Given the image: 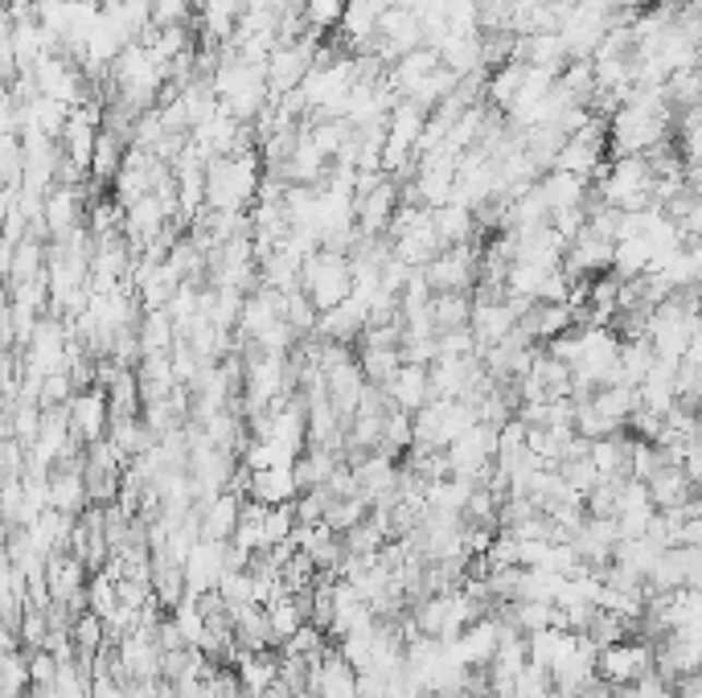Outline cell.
Segmentation results:
<instances>
[{
	"instance_id": "obj_22",
	"label": "cell",
	"mask_w": 702,
	"mask_h": 698,
	"mask_svg": "<svg viewBox=\"0 0 702 698\" xmlns=\"http://www.w3.org/2000/svg\"><path fill=\"white\" fill-rule=\"evenodd\" d=\"M169 620H172V629H177V637H181L189 649H202L210 662H214V641H210L206 616H202V608H198L193 600H181V604H172Z\"/></svg>"
},
{
	"instance_id": "obj_35",
	"label": "cell",
	"mask_w": 702,
	"mask_h": 698,
	"mask_svg": "<svg viewBox=\"0 0 702 698\" xmlns=\"http://www.w3.org/2000/svg\"><path fill=\"white\" fill-rule=\"evenodd\" d=\"M366 513H370V506H366V497H358V494H354V497H329L325 518H321V522H325V527L333 530V534H345V530L358 527Z\"/></svg>"
},
{
	"instance_id": "obj_31",
	"label": "cell",
	"mask_w": 702,
	"mask_h": 698,
	"mask_svg": "<svg viewBox=\"0 0 702 698\" xmlns=\"http://www.w3.org/2000/svg\"><path fill=\"white\" fill-rule=\"evenodd\" d=\"M407 448H412V415H407V411H398V407H391L386 415H382V431H378L374 452L398 460Z\"/></svg>"
},
{
	"instance_id": "obj_6",
	"label": "cell",
	"mask_w": 702,
	"mask_h": 698,
	"mask_svg": "<svg viewBox=\"0 0 702 698\" xmlns=\"http://www.w3.org/2000/svg\"><path fill=\"white\" fill-rule=\"evenodd\" d=\"M226 571V543L214 539H198L189 546L186 563H181V579H186V600H198L218 588V579Z\"/></svg>"
},
{
	"instance_id": "obj_38",
	"label": "cell",
	"mask_w": 702,
	"mask_h": 698,
	"mask_svg": "<svg viewBox=\"0 0 702 698\" xmlns=\"http://www.w3.org/2000/svg\"><path fill=\"white\" fill-rule=\"evenodd\" d=\"M300 13H305V25H309V29L333 34L345 13V0H300Z\"/></svg>"
},
{
	"instance_id": "obj_28",
	"label": "cell",
	"mask_w": 702,
	"mask_h": 698,
	"mask_svg": "<svg viewBox=\"0 0 702 698\" xmlns=\"http://www.w3.org/2000/svg\"><path fill=\"white\" fill-rule=\"evenodd\" d=\"M653 263V247L650 239H641V235H633V239H617L612 242V268L608 272L617 275V280H633V275H645Z\"/></svg>"
},
{
	"instance_id": "obj_1",
	"label": "cell",
	"mask_w": 702,
	"mask_h": 698,
	"mask_svg": "<svg viewBox=\"0 0 702 698\" xmlns=\"http://www.w3.org/2000/svg\"><path fill=\"white\" fill-rule=\"evenodd\" d=\"M259 177H263L259 153L214 156V161H206V210L247 214V205L255 202Z\"/></svg>"
},
{
	"instance_id": "obj_27",
	"label": "cell",
	"mask_w": 702,
	"mask_h": 698,
	"mask_svg": "<svg viewBox=\"0 0 702 698\" xmlns=\"http://www.w3.org/2000/svg\"><path fill=\"white\" fill-rule=\"evenodd\" d=\"M123 153H128V144L120 137H111L99 128V137H95V149H91V165H86V177L91 181H99V186H111V177L120 173L123 165Z\"/></svg>"
},
{
	"instance_id": "obj_53",
	"label": "cell",
	"mask_w": 702,
	"mask_h": 698,
	"mask_svg": "<svg viewBox=\"0 0 702 698\" xmlns=\"http://www.w3.org/2000/svg\"><path fill=\"white\" fill-rule=\"evenodd\" d=\"M473 698H493V695H473Z\"/></svg>"
},
{
	"instance_id": "obj_2",
	"label": "cell",
	"mask_w": 702,
	"mask_h": 698,
	"mask_svg": "<svg viewBox=\"0 0 702 698\" xmlns=\"http://www.w3.org/2000/svg\"><path fill=\"white\" fill-rule=\"evenodd\" d=\"M300 292L309 296L317 312H329V308L342 305L345 296H349V259H345V251L317 247L300 263Z\"/></svg>"
},
{
	"instance_id": "obj_37",
	"label": "cell",
	"mask_w": 702,
	"mask_h": 698,
	"mask_svg": "<svg viewBox=\"0 0 702 698\" xmlns=\"http://www.w3.org/2000/svg\"><path fill=\"white\" fill-rule=\"evenodd\" d=\"M279 317H284V324H288L296 338H312V324H317V308H312V300L300 288L284 292V308H279Z\"/></svg>"
},
{
	"instance_id": "obj_14",
	"label": "cell",
	"mask_w": 702,
	"mask_h": 698,
	"mask_svg": "<svg viewBox=\"0 0 702 698\" xmlns=\"http://www.w3.org/2000/svg\"><path fill=\"white\" fill-rule=\"evenodd\" d=\"M497 637H501V620L489 613V616L468 620V625L461 629V637L444 649L461 665H489V658H493V649H497Z\"/></svg>"
},
{
	"instance_id": "obj_5",
	"label": "cell",
	"mask_w": 702,
	"mask_h": 698,
	"mask_svg": "<svg viewBox=\"0 0 702 698\" xmlns=\"http://www.w3.org/2000/svg\"><path fill=\"white\" fill-rule=\"evenodd\" d=\"M86 576H91V571H86L74 555H67V551L46 555V588H50V604H67L74 616L86 613Z\"/></svg>"
},
{
	"instance_id": "obj_48",
	"label": "cell",
	"mask_w": 702,
	"mask_h": 698,
	"mask_svg": "<svg viewBox=\"0 0 702 698\" xmlns=\"http://www.w3.org/2000/svg\"><path fill=\"white\" fill-rule=\"evenodd\" d=\"M526 448V424L510 415L505 424L497 427V457H510V452H522Z\"/></svg>"
},
{
	"instance_id": "obj_32",
	"label": "cell",
	"mask_w": 702,
	"mask_h": 698,
	"mask_svg": "<svg viewBox=\"0 0 702 698\" xmlns=\"http://www.w3.org/2000/svg\"><path fill=\"white\" fill-rule=\"evenodd\" d=\"M70 641H74V658L91 665V658L107 646L104 620H99L95 613H79L74 620H70Z\"/></svg>"
},
{
	"instance_id": "obj_44",
	"label": "cell",
	"mask_w": 702,
	"mask_h": 698,
	"mask_svg": "<svg viewBox=\"0 0 702 698\" xmlns=\"http://www.w3.org/2000/svg\"><path fill=\"white\" fill-rule=\"evenodd\" d=\"M218 596H223L226 608H235V604H251V571L242 567V571H223V579H218V588H214Z\"/></svg>"
},
{
	"instance_id": "obj_29",
	"label": "cell",
	"mask_w": 702,
	"mask_h": 698,
	"mask_svg": "<svg viewBox=\"0 0 702 698\" xmlns=\"http://www.w3.org/2000/svg\"><path fill=\"white\" fill-rule=\"evenodd\" d=\"M587 399H592L596 415H604V419L617 427V431H624L629 415L636 411V391H633V387H596Z\"/></svg>"
},
{
	"instance_id": "obj_42",
	"label": "cell",
	"mask_w": 702,
	"mask_h": 698,
	"mask_svg": "<svg viewBox=\"0 0 702 698\" xmlns=\"http://www.w3.org/2000/svg\"><path fill=\"white\" fill-rule=\"evenodd\" d=\"M111 608H116V579L104 571H91L86 576V613L107 616Z\"/></svg>"
},
{
	"instance_id": "obj_41",
	"label": "cell",
	"mask_w": 702,
	"mask_h": 698,
	"mask_svg": "<svg viewBox=\"0 0 702 698\" xmlns=\"http://www.w3.org/2000/svg\"><path fill=\"white\" fill-rule=\"evenodd\" d=\"M543 695H550V670L526 662L514 674V682H510V698H543Z\"/></svg>"
},
{
	"instance_id": "obj_4",
	"label": "cell",
	"mask_w": 702,
	"mask_h": 698,
	"mask_svg": "<svg viewBox=\"0 0 702 698\" xmlns=\"http://www.w3.org/2000/svg\"><path fill=\"white\" fill-rule=\"evenodd\" d=\"M477 256L480 242H456V247H444L431 263H424L419 272H424L431 292H473V284H477Z\"/></svg>"
},
{
	"instance_id": "obj_51",
	"label": "cell",
	"mask_w": 702,
	"mask_h": 698,
	"mask_svg": "<svg viewBox=\"0 0 702 698\" xmlns=\"http://www.w3.org/2000/svg\"><path fill=\"white\" fill-rule=\"evenodd\" d=\"M17 189H0V226H4V214H9V202H13Z\"/></svg>"
},
{
	"instance_id": "obj_46",
	"label": "cell",
	"mask_w": 702,
	"mask_h": 698,
	"mask_svg": "<svg viewBox=\"0 0 702 698\" xmlns=\"http://www.w3.org/2000/svg\"><path fill=\"white\" fill-rule=\"evenodd\" d=\"M46 613H37V608H21V620H17V646L29 649H41V637H46Z\"/></svg>"
},
{
	"instance_id": "obj_12",
	"label": "cell",
	"mask_w": 702,
	"mask_h": 698,
	"mask_svg": "<svg viewBox=\"0 0 702 698\" xmlns=\"http://www.w3.org/2000/svg\"><path fill=\"white\" fill-rule=\"evenodd\" d=\"M517 312L510 300H473V312H468V333L477 341V354L489 350L497 341H505L514 333Z\"/></svg>"
},
{
	"instance_id": "obj_34",
	"label": "cell",
	"mask_w": 702,
	"mask_h": 698,
	"mask_svg": "<svg viewBox=\"0 0 702 698\" xmlns=\"http://www.w3.org/2000/svg\"><path fill=\"white\" fill-rule=\"evenodd\" d=\"M329 632L325 629H317V625H300V629L291 632L288 641H279V653H291V658H305V662H317V658H325L329 653Z\"/></svg>"
},
{
	"instance_id": "obj_17",
	"label": "cell",
	"mask_w": 702,
	"mask_h": 698,
	"mask_svg": "<svg viewBox=\"0 0 702 698\" xmlns=\"http://www.w3.org/2000/svg\"><path fill=\"white\" fill-rule=\"evenodd\" d=\"M645 494H650L653 510H674V506H682V501L694 497V485L686 481V473L678 464L662 460L650 477H645Z\"/></svg>"
},
{
	"instance_id": "obj_24",
	"label": "cell",
	"mask_w": 702,
	"mask_h": 698,
	"mask_svg": "<svg viewBox=\"0 0 702 698\" xmlns=\"http://www.w3.org/2000/svg\"><path fill=\"white\" fill-rule=\"evenodd\" d=\"M136 341H140V354H169L172 345H177V329H172L169 312H165V308H148V312H140Z\"/></svg>"
},
{
	"instance_id": "obj_10",
	"label": "cell",
	"mask_w": 702,
	"mask_h": 698,
	"mask_svg": "<svg viewBox=\"0 0 702 698\" xmlns=\"http://www.w3.org/2000/svg\"><path fill=\"white\" fill-rule=\"evenodd\" d=\"M309 695L312 698H358V670L329 646L325 658L309 665Z\"/></svg>"
},
{
	"instance_id": "obj_3",
	"label": "cell",
	"mask_w": 702,
	"mask_h": 698,
	"mask_svg": "<svg viewBox=\"0 0 702 698\" xmlns=\"http://www.w3.org/2000/svg\"><path fill=\"white\" fill-rule=\"evenodd\" d=\"M653 670V641L645 637H624V641H612V646H599L596 653V678L608 682L612 690L617 686H633L641 674Z\"/></svg>"
},
{
	"instance_id": "obj_50",
	"label": "cell",
	"mask_w": 702,
	"mask_h": 698,
	"mask_svg": "<svg viewBox=\"0 0 702 698\" xmlns=\"http://www.w3.org/2000/svg\"><path fill=\"white\" fill-rule=\"evenodd\" d=\"M674 698H702L699 674H682V678H674Z\"/></svg>"
},
{
	"instance_id": "obj_16",
	"label": "cell",
	"mask_w": 702,
	"mask_h": 698,
	"mask_svg": "<svg viewBox=\"0 0 702 698\" xmlns=\"http://www.w3.org/2000/svg\"><path fill=\"white\" fill-rule=\"evenodd\" d=\"M366 329V305H358L354 296H345L337 308L329 312H317V324H312V338L325 341H342V345H354Z\"/></svg>"
},
{
	"instance_id": "obj_45",
	"label": "cell",
	"mask_w": 702,
	"mask_h": 698,
	"mask_svg": "<svg viewBox=\"0 0 702 698\" xmlns=\"http://www.w3.org/2000/svg\"><path fill=\"white\" fill-rule=\"evenodd\" d=\"M436 345H440V358H468V354H477V341L468 333V324L436 333Z\"/></svg>"
},
{
	"instance_id": "obj_47",
	"label": "cell",
	"mask_w": 702,
	"mask_h": 698,
	"mask_svg": "<svg viewBox=\"0 0 702 698\" xmlns=\"http://www.w3.org/2000/svg\"><path fill=\"white\" fill-rule=\"evenodd\" d=\"M25 662H29V686H53V678H58V658L53 653L29 649Z\"/></svg>"
},
{
	"instance_id": "obj_20",
	"label": "cell",
	"mask_w": 702,
	"mask_h": 698,
	"mask_svg": "<svg viewBox=\"0 0 702 698\" xmlns=\"http://www.w3.org/2000/svg\"><path fill=\"white\" fill-rule=\"evenodd\" d=\"M534 189H538V198H543V205H547L550 214L587 202V181H583V177H571V173H559V169L543 173V177L534 181Z\"/></svg>"
},
{
	"instance_id": "obj_11",
	"label": "cell",
	"mask_w": 702,
	"mask_h": 698,
	"mask_svg": "<svg viewBox=\"0 0 702 698\" xmlns=\"http://www.w3.org/2000/svg\"><path fill=\"white\" fill-rule=\"evenodd\" d=\"M559 268H563L567 275H604L612 268V239H604L592 226H583L580 235L567 242Z\"/></svg>"
},
{
	"instance_id": "obj_19",
	"label": "cell",
	"mask_w": 702,
	"mask_h": 698,
	"mask_svg": "<svg viewBox=\"0 0 702 698\" xmlns=\"http://www.w3.org/2000/svg\"><path fill=\"white\" fill-rule=\"evenodd\" d=\"M46 489H50V510L70 513V518H79V513L86 510L83 469H67V464H53L50 477H46Z\"/></svg>"
},
{
	"instance_id": "obj_21",
	"label": "cell",
	"mask_w": 702,
	"mask_h": 698,
	"mask_svg": "<svg viewBox=\"0 0 702 698\" xmlns=\"http://www.w3.org/2000/svg\"><path fill=\"white\" fill-rule=\"evenodd\" d=\"M431 230L440 235L444 247H456V242H477V218L473 210L461 202H444L431 210Z\"/></svg>"
},
{
	"instance_id": "obj_26",
	"label": "cell",
	"mask_w": 702,
	"mask_h": 698,
	"mask_svg": "<svg viewBox=\"0 0 702 698\" xmlns=\"http://www.w3.org/2000/svg\"><path fill=\"white\" fill-rule=\"evenodd\" d=\"M629 431H612L587 443V460L596 464L599 477H624V457H629Z\"/></svg>"
},
{
	"instance_id": "obj_8",
	"label": "cell",
	"mask_w": 702,
	"mask_h": 698,
	"mask_svg": "<svg viewBox=\"0 0 702 698\" xmlns=\"http://www.w3.org/2000/svg\"><path fill=\"white\" fill-rule=\"evenodd\" d=\"M107 391L104 387H83V391L70 394L67 403V424H70V436L83 443H95L107 436Z\"/></svg>"
},
{
	"instance_id": "obj_18",
	"label": "cell",
	"mask_w": 702,
	"mask_h": 698,
	"mask_svg": "<svg viewBox=\"0 0 702 698\" xmlns=\"http://www.w3.org/2000/svg\"><path fill=\"white\" fill-rule=\"evenodd\" d=\"M382 391H386V399H391V407L415 415V411L428 403V366H412V362H403Z\"/></svg>"
},
{
	"instance_id": "obj_30",
	"label": "cell",
	"mask_w": 702,
	"mask_h": 698,
	"mask_svg": "<svg viewBox=\"0 0 702 698\" xmlns=\"http://www.w3.org/2000/svg\"><path fill=\"white\" fill-rule=\"evenodd\" d=\"M468 312H473L468 292H431V324H436V333L468 324Z\"/></svg>"
},
{
	"instance_id": "obj_40",
	"label": "cell",
	"mask_w": 702,
	"mask_h": 698,
	"mask_svg": "<svg viewBox=\"0 0 702 698\" xmlns=\"http://www.w3.org/2000/svg\"><path fill=\"white\" fill-rule=\"evenodd\" d=\"M662 464V452L657 443L650 440H629V457H624V477L629 481H645Z\"/></svg>"
},
{
	"instance_id": "obj_25",
	"label": "cell",
	"mask_w": 702,
	"mask_h": 698,
	"mask_svg": "<svg viewBox=\"0 0 702 698\" xmlns=\"http://www.w3.org/2000/svg\"><path fill=\"white\" fill-rule=\"evenodd\" d=\"M358 350H354V358H358V370L361 378L370 382V387H386L394 378V370L403 366V358H398V350H391V345H366V341H354Z\"/></svg>"
},
{
	"instance_id": "obj_49",
	"label": "cell",
	"mask_w": 702,
	"mask_h": 698,
	"mask_svg": "<svg viewBox=\"0 0 702 698\" xmlns=\"http://www.w3.org/2000/svg\"><path fill=\"white\" fill-rule=\"evenodd\" d=\"M17 111H21V103L13 99V91L0 86V132H17Z\"/></svg>"
},
{
	"instance_id": "obj_15",
	"label": "cell",
	"mask_w": 702,
	"mask_h": 698,
	"mask_svg": "<svg viewBox=\"0 0 702 698\" xmlns=\"http://www.w3.org/2000/svg\"><path fill=\"white\" fill-rule=\"evenodd\" d=\"M239 510H242V497L235 494H214L206 501H193V513H198V530L202 539H214V543H226L235 527H239Z\"/></svg>"
},
{
	"instance_id": "obj_7",
	"label": "cell",
	"mask_w": 702,
	"mask_h": 698,
	"mask_svg": "<svg viewBox=\"0 0 702 698\" xmlns=\"http://www.w3.org/2000/svg\"><path fill=\"white\" fill-rule=\"evenodd\" d=\"M653 592H669V588H699L702 583V551L699 546H669L657 555V563L645 576Z\"/></svg>"
},
{
	"instance_id": "obj_23",
	"label": "cell",
	"mask_w": 702,
	"mask_h": 698,
	"mask_svg": "<svg viewBox=\"0 0 702 698\" xmlns=\"http://www.w3.org/2000/svg\"><path fill=\"white\" fill-rule=\"evenodd\" d=\"M296 481H291L288 469H259L251 473V485H247V497L259 501V506H284V501H296Z\"/></svg>"
},
{
	"instance_id": "obj_13",
	"label": "cell",
	"mask_w": 702,
	"mask_h": 698,
	"mask_svg": "<svg viewBox=\"0 0 702 698\" xmlns=\"http://www.w3.org/2000/svg\"><path fill=\"white\" fill-rule=\"evenodd\" d=\"M86 218V198L83 186H53L41 202V222H46V239H58Z\"/></svg>"
},
{
	"instance_id": "obj_39",
	"label": "cell",
	"mask_w": 702,
	"mask_h": 698,
	"mask_svg": "<svg viewBox=\"0 0 702 698\" xmlns=\"http://www.w3.org/2000/svg\"><path fill=\"white\" fill-rule=\"evenodd\" d=\"M386 543V534L370 522V513L361 518L358 527L354 530H345L342 534V546H345V555H378V546Z\"/></svg>"
},
{
	"instance_id": "obj_43",
	"label": "cell",
	"mask_w": 702,
	"mask_h": 698,
	"mask_svg": "<svg viewBox=\"0 0 702 698\" xmlns=\"http://www.w3.org/2000/svg\"><path fill=\"white\" fill-rule=\"evenodd\" d=\"M291 530H296V510H291V501H284V506H267V513H263V543L267 546L284 543V539H291Z\"/></svg>"
},
{
	"instance_id": "obj_9",
	"label": "cell",
	"mask_w": 702,
	"mask_h": 698,
	"mask_svg": "<svg viewBox=\"0 0 702 698\" xmlns=\"http://www.w3.org/2000/svg\"><path fill=\"white\" fill-rule=\"evenodd\" d=\"M398 210V181L378 177L366 193H354V226L358 235H386V222Z\"/></svg>"
},
{
	"instance_id": "obj_36",
	"label": "cell",
	"mask_w": 702,
	"mask_h": 698,
	"mask_svg": "<svg viewBox=\"0 0 702 698\" xmlns=\"http://www.w3.org/2000/svg\"><path fill=\"white\" fill-rule=\"evenodd\" d=\"M29 690V662L25 649H9L0 658V698H25Z\"/></svg>"
},
{
	"instance_id": "obj_33",
	"label": "cell",
	"mask_w": 702,
	"mask_h": 698,
	"mask_svg": "<svg viewBox=\"0 0 702 698\" xmlns=\"http://www.w3.org/2000/svg\"><path fill=\"white\" fill-rule=\"evenodd\" d=\"M46 272V242L41 239H21L13 247V259H9V275L4 284H21V280H37Z\"/></svg>"
},
{
	"instance_id": "obj_52",
	"label": "cell",
	"mask_w": 702,
	"mask_h": 698,
	"mask_svg": "<svg viewBox=\"0 0 702 698\" xmlns=\"http://www.w3.org/2000/svg\"><path fill=\"white\" fill-rule=\"evenodd\" d=\"M62 4H79V0H62Z\"/></svg>"
}]
</instances>
